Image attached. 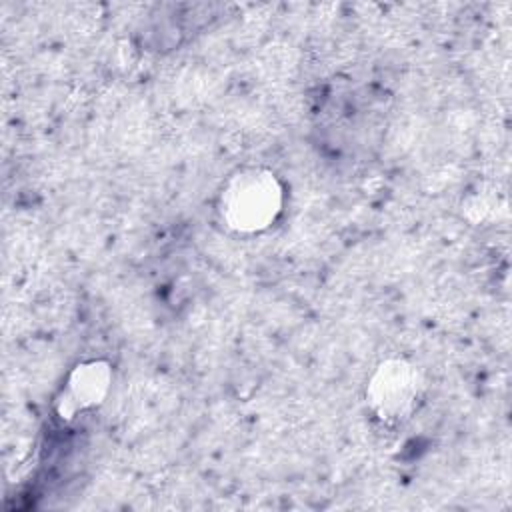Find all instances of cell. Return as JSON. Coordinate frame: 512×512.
<instances>
[{
  "label": "cell",
  "mask_w": 512,
  "mask_h": 512,
  "mask_svg": "<svg viewBox=\"0 0 512 512\" xmlns=\"http://www.w3.org/2000/svg\"><path fill=\"white\" fill-rule=\"evenodd\" d=\"M284 206V188L268 168H242L218 194L220 220L236 234L252 236L268 230Z\"/></svg>",
  "instance_id": "6da1fadb"
},
{
  "label": "cell",
  "mask_w": 512,
  "mask_h": 512,
  "mask_svg": "<svg viewBox=\"0 0 512 512\" xmlns=\"http://www.w3.org/2000/svg\"><path fill=\"white\" fill-rule=\"evenodd\" d=\"M426 384L420 368L404 358L380 362L366 384V404L382 424L398 426L418 410Z\"/></svg>",
  "instance_id": "7a4b0ae2"
},
{
  "label": "cell",
  "mask_w": 512,
  "mask_h": 512,
  "mask_svg": "<svg viewBox=\"0 0 512 512\" xmlns=\"http://www.w3.org/2000/svg\"><path fill=\"white\" fill-rule=\"evenodd\" d=\"M112 384V368L104 360H86L76 364L56 400L60 418H74L94 410L104 402Z\"/></svg>",
  "instance_id": "3957f363"
}]
</instances>
